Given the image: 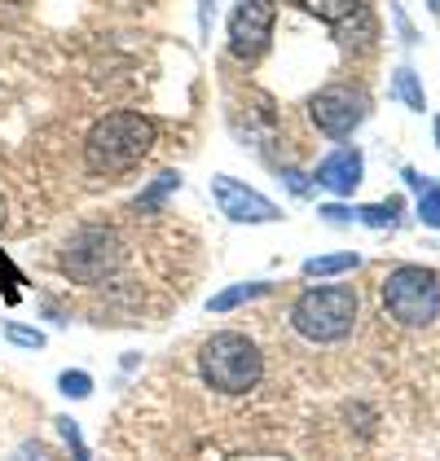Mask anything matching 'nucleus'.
Wrapping results in <instances>:
<instances>
[{
	"instance_id": "obj_1",
	"label": "nucleus",
	"mask_w": 440,
	"mask_h": 461,
	"mask_svg": "<svg viewBox=\"0 0 440 461\" xmlns=\"http://www.w3.org/2000/svg\"><path fill=\"white\" fill-rule=\"evenodd\" d=\"M159 137V123L142 110H110L84 137V167L93 176H124L133 172Z\"/></svg>"
},
{
	"instance_id": "obj_2",
	"label": "nucleus",
	"mask_w": 440,
	"mask_h": 461,
	"mask_svg": "<svg viewBox=\"0 0 440 461\" xmlns=\"http://www.w3.org/2000/svg\"><path fill=\"white\" fill-rule=\"evenodd\" d=\"M198 374L220 395H247L260 383V374H264V356H260V348L247 334L220 330L198 348Z\"/></svg>"
},
{
	"instance_id": "obj_3",
	"label": "nucleus",
	"mask_w": 440,
	"mask_h": 461,
	"mask_svg": "<svg viewBox=\"0 0 440 461\" xmlns=\"http://www.w3.org/2000/svg\"><path fill=\"white\" fill-rule=\"evenodd\" d=\"M291 325L308 343H344L357 325V290L353 285H308L291 303Z\"/></svg>"
},
{
	"instance_id": "obj_4",
	"label": "nucleus",
	"mask_w": 440,
	"mask_h": 461,
	"mask_svg": "<svg viewBox=\"0 0 440 461\" xmlns=\"http://www.w3.org/2000/svg\"><path fill=\"white\" fill-rule=\"evenodd\" d=\"M379 299L388 308V317L418 330L440 317V277L423 264H397L388 268V277L379 285Z\"/></svg>"
},
{
	"instance_id": "obj_5",
	"label": "nucleus",
	"mask_w": 440,
	"mask_h": 461,
	"mask_svg": "<svg viewBox=\"0 0 440 461\" xmlns=\"http://www.w3.org/2000/svg\"><path fill=\"white\" fill-rule=\"evenodd\" d=\"M119 255H124L119 233H115V229H102V224H88V229L71 233V242L62 247V268L71 273L75 282L97 285L106 273H115Z\"/></svg>"
},
{
	"instance_id": "obj_6",
	"label": "nucleus",
	"mask_w": 440,
	"mask_h": 461,
	"mask_svg": "<svg viewBox=\"0 0 440 461\" xmlns=\"http://www.w3.org/2000/svg\"><path fill=\"white\" fill-rule=\"evenodd\" d=\"M370 114V97L362 88H348V84H326L322 93L308 97V119L317 123V132H326L335 141L353 137Z\"/></svg>"
},
{
	"instance_id": "obj_7",
	"label": "nucleus",
	"mask_w": 440,
	"mask_h": 461,
	"mask_svg": "<svg viewBox=\"0 0 440 461\" xmlns=\"http://www.w3.org/2000/svg\"><path fill=\"white\" fill-rule=\"evenodd\" d=\"M278 5L273 0H234L229 9V53L238 62H256L273 40Z\"/></svg>"
},
{
	"instance_id": "obj_8",
	"label": "nucleus",
	"mask_w": 440,
	"mask_h": 461,
	"mask_svg": "<svg viewBox=\"0 0 440 461\" xmlns=\"http://www.w3.org/2000/svg\"><path fill=\"white\" fill-rule=\"evenodd\" d=\"M212 198H216L220 215L234 220V224H273V220H282V207L273 198H264L247 180L225 176V172L212 176Z\"/></svg>"
},
{
	"instance_id": "obj_9",
	"label": "nucleus",
	"mask_w": 440,
	"mask_h": 461,
	"mask_svg": "<svg viewBox=\"0 0 440 461\" xmlns=\"http://www.w3.org/2000/svg\"><path fill=\"white\" fill-rule=\"evenodd\" d=\"M313 180H317L322 189H330V194L348 198V194L366 180V158H362V149H357V145H339V149H330L326 158L317 163Z\"/></svg>"
},
{
	"instance_id": "obj_10",
	"label": "nucleus",
	"mask_w": 440,
	"mask_h": 461,
	"mask_svg": "<svg viewBox=\"0 0 440 461\" xmlns=\"http://www.w3.org/2000/svg\"><path fill=\"white\" fill-rule=\"evenodd\" d=\"M269 294V282H238L229 285V290H220L207 299V312H234V308H243V303H252V299H264Z\"/></svg>"
},
{
	"instance_id": "obj_11",
	"label": "nucleus",
	"mask_w": 440,
	"mask_h": 461,
	"mask_svg": "<svg viewBox=\"0 0 440 461\" xmlns=\"http://www.w3.org/2000/svg\"><path fill=\"white\" fill-rule=\"evenodd\" d=\"M353 268H362V255L357 250H339V255H313V259H304V277H339V273H353Z\"/></svg>"
},
{
	"instance_id": "obj_12",
	"label": "nucleus",
	"mask_w": 440,
	"mask_h": 461,
	"mask_svg": "<svg viewBox=\"0 0 440 461\" xmlns=\"http://www.w3.org/2000/svg\"><path fill=\"white\" fill-rule=\"evenodd\" d=\"M304 14H313L317 23H326V27H339L344 18H353L357 9H362V0H295Z\"/></svg>"
},
{
	"instance_id": "obj_13",
	"label": "nucleus",
	"mask_w": 440,
	"mask_h": 461,
	"mask_svg": "<svg viewBox=\"0 0 440 461\" xmlns=\"http://www.w3.org/2000/svg\"><path fill=\"white\" fill-rule=\"evenodd\" d=\"M392 97L397 102H405L409 110H427V93H423V84H418V75H414V67H397L392 71Z\"/></svg>"
},
{
	"instance_id": "obj_14",
	"label": "nucleus",
	"mask_w": 440,
	"mask_h": 461,
	"mask_svg": "<svg viewBox=\"0 0 440 461\" xmlns=\"http://www.w3.org/2000/svg\"><path fill=\"white\" fill-rule=\"evenodd\" d=\"M353 215L370 224V229H392L397 215H401V198H388V203H370V207H353Z\"/></svg>"
},
{
	"instance_id": "obj_15",
	"label": "nucleus",
	"mask_w": 440,
	"mask_h": 461,
	"mask_svg": "<svg viewBox=\"0 0 440 461\" xmlns=\"http://www.w3.org/2000/svg\"><path fill=\"white\" fill-rule=\"evenodd\" d=\"M172 189H181V172H163V176L154 180L146 194L137 198V212H154V207H159V203H163V198H168Z\"/></svg>"
},
{
	"instance_id": "obj_16",
	"label": "nucleus",
	"mask_w": 440,
	"mask_h": 461,
	"mask_svg": "<svg viewBox=\"0 0 440 461\" xmlns=\"http://www.w3.org/2000/svg\"><path fill=\"white\" fill-rule=\"evenodd\" d=\"M58 391H62L67 400H88V395H93V378H88L84 369H67V374L58 378Z\"/></svg>"
},
{
	"instance_id": "obj_17",
	"label": "nucleus",
	"mask_w": 440,
	"mask_h": 461,
	"mask_svg": "<svg viewBox=\"0 0 440 461\" xmlns=\"http://www.w3.org/2000/svg\"><path fill=\"white\" fill-rule=\"evenodd\" d=\"M418 220H423L427 229H440V185L436 180L418 194Z\"/></svg>"
},
{
	"instance_id": "obj_18",
	"label": "nucleus",
	"mask_w": 440,
	"mask_h": 461,
	"mask_svg": "<svg viewBox=\"0 0 440 461\" xmlns=\"http://www.w3.org/2000/svg\"><path fill=\"white\" fill-rule=\"evenodd\" d=\"M5 339H9V343H18V348H32V352L44 348V334L32 330V325H23V321H5Z\"/></svg>"
},
{
	"instance_id": "obj_19",
	"label": "nucleus",
	"mask_w": 440,
	"mask_h": 461,
	"mask_svg": "<svg viewBox=\"0 0 440 461\" xmlns=\"http://www.w3.org/2000/svg\"><path fill=\"white\" fill-rule=\"evenodd\" d=\"M58 430H62V439H67L71 457L75 461H88V448H84V439H79V422H71V418H58Z\"/></svg>"
},
{
	"instance_id": "obj_20",
	"label": "nucleus",
	"mask_w": 440,
	"mask_h": 461,
	"mask_svg": "<svg viewBox=\"0 0 440 461\" xmlns=\"http://www.w3.org/2000/svg\"><path fill=\"white\" fill-rule=\"evenodd\" d=\"M317 215L326 220V224H353L357 215H353V207H339V203H326V207H317Z\"/></svg>"
},
{
	"instance_id": "obj_21",
	"label": "nucleus",
	"mask_w": 440,
	"mask_h": 461,
	"mask_svg": "<svg viewBox=\"0 0 440 461\" xmlns=\"http://www.w3.org/2000/svg\"><path fill=\"white\" fill-rule=\"evenodd\" d=\"M216 5L220 0H198V32L212 36V18H216Z\"/></svg>"
},
{
	"instance_id": "obj_22",
	"label": "nucleus",
	"mask_w": 440,
	"mask_h": 461,
	"mask_svg": "<svg viewBox=\"0 0 440 461\" xmlns=\"http://www.w3.org/2000/svg\"><path fill=\"white\" fill-rule=\"evenodd\" d=\"M432 132H436V149H440V119H436V123H432Z\"/></svg>"
},
{
	"instance_id": "obj_23",
	"label": "nucleus",
	"mask_w": 440,
	"mask_h": 461,
	"mask_svg": "<svg viewBox=\"0 0 440 461\" xmlns=\"http://www.w3.org/2000/svg\"><path fill=\"white\" fill-rule=\"evenodd\" d=\"M427 9H432V14H440V0H427Z\"/></svg>"
},
{
	"instance_id": "obj_24",
	"label": "nucleus",
	"mask_w": 440,
	"mask_h": 461,
	"mask_svg": "<svg viewBox=\"0 0 440 461\" xmlns=\"http://www.w3.org/2000/svg\"><path fill=\"white\" fill-rule=\"evenodd\" d=\"M0 220H5V198H0Z\"/></svg>"
}]
</instances>
